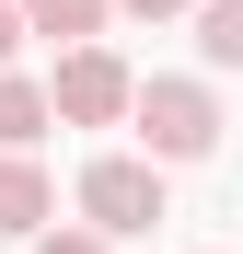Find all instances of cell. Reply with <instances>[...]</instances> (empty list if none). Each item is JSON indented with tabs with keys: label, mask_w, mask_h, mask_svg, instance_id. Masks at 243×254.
Wrapping results in <instances>:
<instances>
[{
	"label": "cell",
	"mask_w": 243,
	"mask_h": 254,
	"mask_svg": "<svg viewBox=\"0 0 243 254\" xmlns=\"http://www.w3.org/2000/svg\"><path fill=\"white\" fill-rule=\"evenodd\" d=\"M139 139H151V162H209L220 150V93L209 81H139Z\"/></svg>",
	"instance_id": "obj_1"
},
{
	"label": "cell",
	"mask_w": 243,
	"mask_h": 254,
	"mask_svg": "<svg viewBox=\"0 0 243 254\" xmlns=\"http://www.w3.org/2000/svg\"><path fill=\"white\" fill-rule=\"evenodd\" d=\"M116 12H139V23H162V12H185V0H116Z\"/></svg>",
	"instance_id": "obj_10"
},
{
	"label": "cell",
	"mask_w": 243,
	"mask_h": 254,
	"mask_svg": "<svg viewBox=\"0 0 243 254\" xmlns=\"http://www.w3.org/2000/svg\"><path fill=\"white\" fill-rule=\"evenodd\" d=\"M12 47H23V0H0V69H12Z\"/></svg>",
	"instance_id": "obj_9"
},
{
	"label": "cell",
	"mask_w": 243,
	"mask_h": 254,
	"mask_svg": "<svg viewBox=\"0 0 243 254\" xmlns=\"http://www.w3.org/2000/svg\"><path fill=\"white\" fill-rule=\"evenodd\" d=\"M47 208H58V185L35 174V150H0V231L35 243V231H47Z\"/></svg>",
	"instance_id": "obj_4"
},
{
	"label": "cell",
	"mask_w": 243,
	"mask_h": 254,
	"mask_svg": "<svg viewBox=\"0 0 243 254\" xmlns=\"http://www.w3.org/2000/svg\"><path fill=\"white\" fill-rule=\"evenodd\" d=\"M47 104H58L70 127H116V116L139 104V81H128V58H116V47H70L58 81H47Z\"/></svg>",
	"instance_id": "obj_3"
},
{
	"label": "cell",
	"mask_w": 243,
	"mask_h": 254,
	"mask_svg": "<svg viewBox=\"0 0 243 254\" xmlns=\"http://www.w3.org/2000/svg\"><path fill=\"white\" fill-rule=\"evenodd\" d=\"M116 0H23V35H58V47H93Z\"/></svg>",
	"instance_id": "obj_6"
},
{
	"label": "cell",
	"mask_w": 243,
	"mask_h": 254,
	"mask_svg": "<svg viewBox=\"0 0 243 254\" xmlns=\"http://www.w3.org/2000/svg\"><path fill=\"white\" fill-rule=\"evenodd\" d=\"M47 81H12V69H0V150H35V139H47Z\"/></svg>",
	"instance_id": "obj_5"
},
{
	"label": "cell",
	"mask_w": 243,
	"mask_h": 254,
	"mask_svg": "<svg viewBox=\"0 0 243 254\" xmlns=\"http://www.w3.org/2000/svg\"><path fill=\"white\" fill-rule=\"evenodd\" d=\"M197 47L209 69H243V0H197Z\"/></svg>",
	"instance_id": "obj_7"
},
{
	"label": "cell",
	"mask_w": 243,
	"mask_h": 254,
	"mask_svg": "<svg viewBox=\"0 0 243 254\" xmlns=\"http://www.w3.org/2000/svg\"><path fill=\"white\" fill-rule=\"evenodd\" d=\"M35 254H104V231H35Z\"/></svg>",
	"instance_id": "obj_8"
},
{
	"label": "cell",
	"mask_w": 243,
	"mask_h": 254,
	"mask_svg": "<svg viewBox=\"0 0 243 254\" xmlns=\"http://www.w3.org/2000/svg\"><path fill=\"white\" fill-rule=\"evenodd\" d=\"M81 220H93L104 243H116V231H151V220H162V162H139V150H104L93 174H81Z\"/></svg>",
	"instance_id": "obj_2"
}]
</instances>
